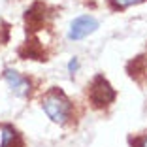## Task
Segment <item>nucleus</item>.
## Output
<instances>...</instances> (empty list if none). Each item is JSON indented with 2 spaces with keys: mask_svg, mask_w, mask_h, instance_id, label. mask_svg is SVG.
<instances>
[{
  "mask_svg": "<svg viewBox=\"0 0 147 147\" xmlns=\"http://www.w3.org/2000/svg\"><path fill=\"white\" fill-rule=\"evenodd\" d=\"M126 70H128L130 78L142 83L143 81V76H147V59H145V57H136L134 61L128 62Z\"/></svg>",
  "mask_w": 147,
  "mask_h": 147,
  "instance_id": "6e6552de",
  "label": "nucleus"
},
{
  "mask_svg": "<svg viewBox=\"0 0 147 147\" xmlns=\"http://www.w3.org/2000/svg\"><path fill=\"white\" fill-rule=\"evenodd\" d=\"M42 109L45 111V115L57 125H66L72 119V111H74V104L72 100L66 96L64 91L61 89H49L42 98Z\"/></svg>",
  "mask_w": 147,
  "mask_h": 147,
  "instance_id": "f257e3e1",
  "label": "nucleus"
},
{
  "mask_svg": "<svg viewBox=\"0 0 147 147\" xmlns=\"http://www.w3.org/2000/svg\"><path fill=\"white\" fill-rule=\"evenodd\" d=\"M47 6L42 4V2H36V4H32L30 8L26 9L25 13V21H26V26L30 28V30H40V28H43V25L47 23Z\"/></svg>",
  "mask_w": 147,
  "mask_h": 147,
  "instance_id": "39448f33",
  "label": "nucleus"
},
{
  "mask_svg": "<svg viewBox=\"0 0 147 147\" xmlns=\"http://www.w3.org/2000/svg\"><path fill=\"white\" fill-rule=\"evenodd\" d=\"M78 70H79V61H78V57H74L72 61L68 62V74H72V76H74Z\"/></svg>",
  "mask_w": 147,
  "mask_h": 147,
  "instance_id": "9d476101",
  "label": "nucleus"
},
{
  "mask_svg": "<svg viewBox=\"0 0 147 147\" xmlns=\"http://www.w3.org/2000/svg\"><path fill=\"white\" fill-rule=\"evenodd\" d=\"M87 96L91 100L92 108H106V106H109L111 102H115L117 92H115V89L109 85L108 79H106L102 74H98L91 81L89 89H87Z\"/></svg>",
  "mask_w": 147,
  "mask_h": 147,
  "instance_id": "f03ea898",
  "label": "nucleus"
},
{
  "mask_svg": "<svg viewBox=\"0 0 147 147\" xmlns=\"http://www.w3.org/2000/svg\"><path fill=\"white\" fill-rule=\"evenodd\" d=\"M4 79L6 83L9 85V89L13 91V94L15 96H21V98H26V96L30 94V81L25 78V76H21L19 72H15V70L11 68H6L4 70Z\"/></svg>",
  "mask_w": 147,
  "mask_h": 147,
  "instance_id": "20e7f679",
  "label": "nucleus"
},
{
  "mask_svg": "<svg viewBox=\"0 0 147 147\" xmlns=\"http://www.w3.org/2000/svg\"><path fill=\"white\" fill-rule=\"evenodd\" d=\"M19 57H23V59H34V61H45V53H43V49H42L38 40L26 42L25 45L19 49Z\"/></svg>",
  "mask_w": 147,
  "mask_h": 147,
  "instance_id": "0eeeda50",
  "label": "nucleus"
},
{
  "mask_svg": "<svg viewBox=\"0 0 147 147\" xmlns=\"http://www.w3.org/2000/svg\"><path fill=\"white\" fill-rule=\"evenodd\" d=\"M0 136L2 143L0 147H25V140L11 125H2L0 126Z\"/></svg>",
  "mask_w": 147,
  "mask_h": 147,
  "instance_id": "423d86ee",
  "label": "nucleus"
},
{
  "mask_svg": "<svg viewBox=\"0 0 147 147\" xmlns=\"http://www.w3.org/2000/svg\"><path fill=\"white\" fill-rule=\"evenodd\" d=\"M130 142H132V140H130ZM132 145H134V147H147V134L143 136V138L134 140V142H132Z\"/></svg>",
  "mask_w": 147,
  "mask_h": 147,
  "instance_id": "9b49d317",
  "label": "nucleus"
},
{
  "mask_svg": "<svg viewBox=\"0 0 147 147\" xmlns=\"http://www.w3.org/2000/svg\"><path fill=\"white\" fill-rule=\"evenodd\" d=\"M98 28V21H96L92 15H79L78 19H74L72 25H70V30H68V40H83L87 38L89 34Z\"/></svg>",
  "mask_w": 147,
  "mask_h": 147,
  "instance_id": "7ed1b4c3",
  "label": "nucleus"
},
{
  "mask_svg": "<svg viewBox=\"0 0 147 147\" xmlns=\"http://www.w3.org/2000/svg\"><path fill=\"white\" fill-rule=\"evenodd\" d=\"M109 2H111V6L115 9H125V8H130V6H134V4H142L145 0H109Z\"/></svg>",
  "mask_w": 147,
  "mask_h": 147,
  "instance_id": "1a4fd4ad",
  "label": "nucleus"
}]
</instances>
